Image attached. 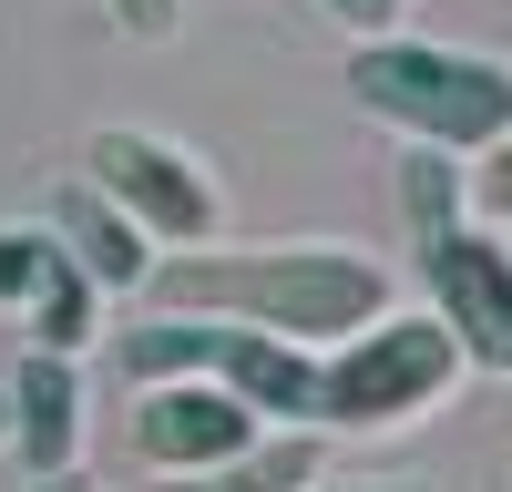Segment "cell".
I'll list each match as a JSON object with an SVG mask.
<instances>
[{"instance_id": "4", "label": "cell", "mask_w": 512, "mask_h": 492, "mask_svg": "<svg viewBox=\"0 0 512 492\" xmlns=\"http://www.w3.org/2000/svg\"><path fill=\"white\" fill-rule=\"evenodd\" d=\"M93 185H103L113 205H134L164 246H205V236L226 226V205H216V185H205V164H195L185 144L144 134V123H103V134H93Z\"/></svg>"}, {"instance_id": "15", "label": "cell", "mask_w": 512, "mask_h": 492, "mask_svg": "<svg viewBox=\"0 0 512 492\" xmlns=\"http://www.w3.org/2000/svg\"><path fill=\"white\" fill-rule=\"evenodd\" d=\"M328 11H338V21H349V31H369V41H379V31H390V21H400V0H328Z\"/></svg>"}, {"instance_id": "18", "label": "cell", "mask_w": 512, "mask_h": 492, "mask_svg": "<svg viewBox=\"0 0 512 492\" xmlns=\"http://www.w3.org/2000/svg\"><path fill=\"white\" fill-rule=\"evenodd\" d=\"M0 441H11V390H0Z\"/></svg>"}, {"instance_id": "8", "label": "cell", "mask_w": 512, "mask_h": 492, "mask_svg": "<svg viewBox=\"0 0 512 492\" xmlns=\"http://www.w3.org/2000/svg\"><path fill=\"white\" fill-rule=\"evenodd\" d=\"M11 441H21V472L31 482L72 472V451H82V380H72L62 349H31L21 359V380H11Z\"/></svg>"}, {"instance_id": "9", "label": "cell", "mask_w": 512, "mask_h": 492, "mask_svg": "<svg viewBox=\"0 0 512 492\" xmlns=\"http://www.w3.org/2000/svg\"><path fill=\"white\" fill-rule=\"evenodd\" d=\"M318 472H328L318 431H267L256 451H236L216 472H175V492H318Z\"/></svg>"}, {"instance_id": "5", "label": "cell", "mask_w": 512, "mask_h": 492, "mask_svg": "<svg viewBox=\"0 0 512 492\" xmlns=\"http://www.w3.org/2000/svg\"><path fill=\"white\" fill-rule=\"evenodd\" d=\"M420 287L451 318V339L472 349V369H502L512 380V246L492 226H451L420 246Z\"/></svg>"}, {"instance_id": "2", "label": "cell", "mask_w": 512, "mask_h": 492, "mask_svg": "<svg viewBox=\"0 0 512 492\" xmlns=\"http://www.w3.org/2000/svg\"><path fill=\"white\" fill-rule=\"evenodd\" d=\"M349 103L379 113V123H390V134H410V144L492 154V144L512 134V62L379 31V41H359V52H349Z\"/></svg>"}, {"instance_id": "17", "label": "cell", "mask_w": 512, "mask_h": 492, "mask_svg": "<svg viewBox=\"0 0 512 492\" xmlns=\"http://www.w3.org/2000/svg\"><path fill=\"white\" fill-rule=\"evenodd\" d=\"M31 492H82V482H72V472H52V482H31Z\"/></svg>"}, {"instance_id": "3", "label": "cell", "mask_w": 512, "mask_h": 492, "mask_svg": "<svg viewBox=\"0 0 512 492\" xmlns=\"http://www.w3.org/2000/svg\"><path fill=\"white\" fill-rule=\"evenodd\" d=\"M461 369H472V349L451 339L441 308H390V318H369L359 339L328 349L318 421L328 431H390V421H410V410H431Z\"/></svg>"}, {"instance_id": "12", "label": "cell", "mask_w": 512, "mask_h": 492, "mask_svg": "<svg viewBox=\"0 0 512 492\" xmlns=\"http://www.w3.org/2000/svg\"><path fill=\"white\" fill-rule=\"evenodd\" d=\"M41 267H52V226H0V308H31V287H41Z\"/></svg>"}, {"instance_id": "6", "label": "cell", "mask_w": 512, "mask_h": 492, "mask_svg": "<svg viewBox=\"0 0 512 492\" xmlns=\"http://www.w3.org/2000/svg\"><path fill=\"white\" fill-rule=\"evenodd\" d=\"M256 441H267V421L226 380H154L134 400V451L164 462V472H216V462H236Z\"/></svg>"}, {"instance_id": "1", "label": "cell", "mask_w": 512, "mask_h": 492, "mask_svg": "<svg viewBox=\"0 0 512 492\" xmlns=\"http://www.w3.org/2000/svg\"><path fill=\"white\" fill-rule=\"evenodd\" d=\"M144 298L185 308V318H246V328H287L308 349H338L369 318H390V267L359 257V246H175Z\"/></svg>"}, {"instance_id": "10", "label": "cell", "mask_w": 512, "mask_h": 492, "mask_svg": "<svg viewBox=\"0 0 512 492\" xmlns=\"http://www.w3.org/2000/svg\"><path fill=\"white\" fill-rule=\"evenodd\" d=\"M93 328H103V277L82 267L62 236H52V267H41V287H31V339L72 359L82 339H93Z\"/></svg>"}, {"instance_id": "7", "label": "cell", "mask_w": 512, "mask_h": 492, "mask_svg": "<svg viewBox=\"0 0 512 492\" xmlns=\"http://www.w3.org/2000/svg\"><path fill=\"white\" fill-rule=\"evenodd\" d=\"M52 236H62L72 257L103 277V298H134V287H154V267H164V257H154L164 236H154V226L134 216V205H113V195H103L93 175L52 195Z\"/></svg>"}, {"instance_id": "14", "label": "cell", "mask_w": 512, "mask_h": 492, "mask_svg": "<svg viewBox=\"0 0 512 492\" xmlns=\"http://www.w3.org/2000/svg\"><path fill=\"white\" fill-rule=\"evenodd\" d=\"M103 11H113L123 31H134V41H164V31L185 21V0H103Z\"/></svg>"}, {"instance_id": "16", "label": "cell", "mask_w": 512, "mask_h": 492, "mask_svg": "<svg viewBox=\"0 0 512 492\" xmlns=\"http://www.w3.org/2000/svg\"><path fill=\"white\" fill-rule=\"evenodd\" d=\"M349 492H431V482H349Z\"/></svg>"}, {"instance_id": "13", "label": "cell", "mask_w": 512, "mask_h": 492, "mask_svg": "<svg viewBox=\"0 0 512 492\" xmlns=\"http://www.w3.org/2000/svg\"><path fill=\"white\" fill-rule=\"evenodd\" d=\"M472 216L482 226H512V134L492 154H472Z\"/></svg>"}, {"instance_id": "11", "label": "cell", "mask_w": 512, "mask_h": 492, "mask_svg": "<svg viewBox=\"0 0 512 492\" xmlns=\"http://www.w3.org/2000/svg\"><path fill=\"white\" fill-rule=\"evenodd\" d=\"M400 216H410L420 246L451 236V226H472V164L441 154V144H410V154H400Z\"/></svg>"}]
</instances>
